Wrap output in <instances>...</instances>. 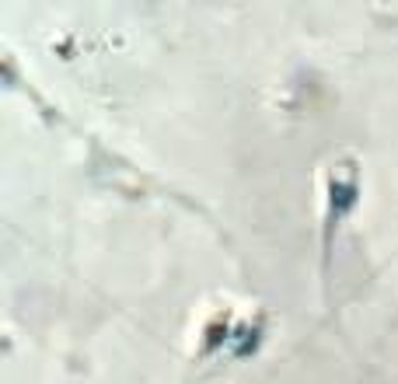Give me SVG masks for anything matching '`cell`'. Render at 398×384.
Masks as SVG:
<instances>
[{
    "label": "cell",
    "instance_id": "6da1fadb",
    "mask_svg": "<svg viewBox=\"0 0 398 384\" xmlns=\"http://www.w3.org/2000/svg\"><path fill=\"white\" fill-rule=\"evenodd\" d=\"M357 199H360V185H357V179L353 175H335L332 182H328V234H332V228H339V221L357 206Z\"/></svg>",
    "mask_w": 398,
    "mask_h": 384
},
{
    "label": "cell",
    "instance_id": "7a4b0ae2",
    "mask_svg": "<svg viewBox=\"0 0 398 384\" xmlns=\"http://www.w3.org/2000/svg\"><path fill=\"white\" fill-rule=\"evenodd\" d=\"M231 353L235 356H248V353H255V346H259V328H252V325H241V328H235L231 332Z\"/></svg>",
    "mask_w": 398,
    "mask_h": 384
}]
</instances>
